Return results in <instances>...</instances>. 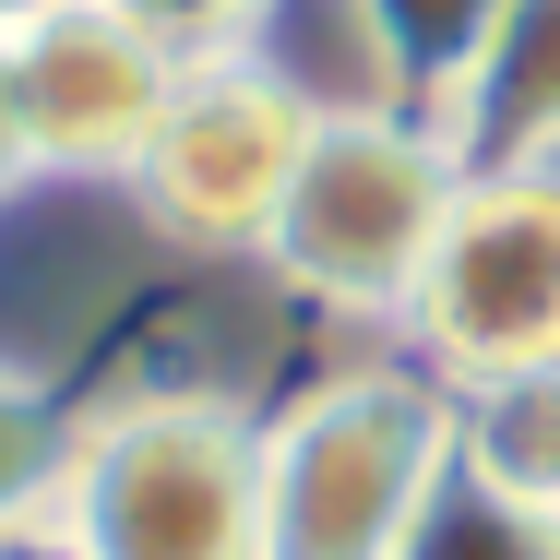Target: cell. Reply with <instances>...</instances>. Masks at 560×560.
<instances>
[{"label":"cell","instance_id":"1","mask_svg":"<svg viewBox=\"0 0 560 560\" xmlns=\"http://www.w3.org/2000/svg\"><path fill=\"white\" fill-rule=\"evenodd\" d=\"M453 442L465 406L406 346L299 382L262 406V560H406L453 489Z\"/></svg>","mask_w":560,"mask_h":560},{"label":"cell","instance_id":"2","mask_svg":"<svg viewBox=\"0 0 560 560\" xmlns=\"http://www.w3.org/2000/svg\"><path fill=\"white\" fill-rule=\"evenodd\" d=\"M48 525L72 560H262V406L226 382H119L72 406Z\"/></svg>","mask_w":560,"mask_h":560},{"label":"cell","instance_id":"3","mask_svg":"<svg viewBox=\"0 0 560 560\" xmlns=\"http://www.w3.org/2000/svg\"><path fill=\"white\" fill-rule=\"evenodd\" d=\"M453 191H465V155L442 143L430 108H394V96H323V131L287 179V203L262 226V275L275 299L323 311V323H358L370 346H394L430 250L453 226Z\"/></svg>","mask_w":560,"mask_h":560},{"label":"cell","instance_id":"4","mask_svg":"<svg viewBox=\"0 0 560 560\" xmlns=\"http://www.w3.org/2000/svg\"><path fill=\"white\" fill-rule=\"evenodd\" d=\"M311 131H323V84H299L287 60H262V48L191 60L143 167L119 179V203L167 262H262V226L287 203Z\"/></svg>","mask_w":560,"mask_h":560},{"label":"cell","instance_id":"5","mask_svg":"<svg viewBox=\"0 0 560 560\" xmlns=\"http://www.w3.org/2000/svg\"><path fill=\"white\" fill-rule=\"evenodd\" d=\"M394 346L442 394L560 370V167L453 191V226L418 275V299H406V323H394Z\"/></svg>","mask_w":560,"mask_h":560},{"label":"cell","instance_id":"6","mask_svg":"<svg viewBox=\"0 0 560 560\" xmlns=\"http://www.w3.org/2000/svg\"><path fill=\"white\" fill-rule=\"evenodd\" d=\"M179 48L131 24L119 0H60L24 36H0V108H12V179L36 191H119L179 96Z\"/></svg>","mask_w":560,"mask_h":560},{"label":"cell","instance_id":"7","mask_svg":"<svg viewBox=\"0 0 560 560\" xmlns=\"http://www.w3.org/2000/svg\"><path fill=\"white\" fill-rule=\"evenodd\" d=\"M442 143L465 155V179H525V167H560V0H501L489 48L453 72Z\"/></svg>","mask_w":560,"mask_h":560},{"label":"cell","instance_id":"8","mask_svg":"<svg viewBox=\"0 0 560 560\" xmlns=\"http://www.w3.org/2000/svg\"><path fill=\"white\" fill-rule=\"evenodd\" d=\"M346 12H358V48H370V96H394V108H442L453 72L501 24V0H346Z\"/></svg>","mask_w":560,"mask_h":560},{"label":"cell","instance_id":"9","mask_svg":"<svg viewBox=\"0 0 560 560\" xmlns=\"http://www.w3.org/2000/svg\"><path fill=\"white\" fill-rule=\"evenodd\" d=\"M465 406V442L453 465L489 477L501 501H537L560 513V370H525V382H489V394H453Z\"/></svg>","mask_w":560,"mask_h":560},{"label":"cell","instance_id":"10","mask_svg":"<svg viewBox=\"0 0 560 560\" xmlns=\"http://www.w3.org/2000/svg\"><path fill=\"white\" fill-rule=\"evenodd\" d=\"M406 560H560V513L501 501L489 477L453 465V489L430 501V525H418V549H406Z\"/></svg>","mask_w":560,"mask_h":560},{"label":"cell","instance_id":"11","mask_svg":"<svg viewBox=\"0 0 560 560\" xmlns=\"http://www.w3.org/2000/svg\"><path fill=\"white\" fill-rule=\"evenodd\" d=\"M60 453H72V406L24 370H0V525H36L48 489H60Z\"/></svg>","mask_w":560,"mask_h":560},{"label":"cell","instance_id":"12","mask_svg":"<svg viewBox=\"0 0 560 560\" xmlns=\"http://www.w3.org/2000/svg\"><path fill=\"white\" fill-rule=\"evenodd\" d=\"M131 24H155L179 60H226V48H262L275 0H119Z\"/></svg>","mask_w":560,"mask_h":560},{"label":"cell","instance_id":"13","mask_svg":"<svg viewBox=\"0 0 560 560\" xmlns=\"http://www.w3.org/2000/svg\"><path fill=\"white\" fill-rule=\"evenodd\" d=\"M0 560H72V537L36 513V525H0Z\"/></svg>","mask_w":560,"mask_h":560},{"label":"cell","instance_id":"14","mask_svg":"<svg viewBox=\"0 0 560 560\" xmlns=\"http://www.w3.org/2000/svg\"><path fill=\"white\" fill-rule=\"evenodd\" d=\"M36 12H60V0H0V36H24Z\"/></svg>","mask_w":560,"mask_h":560},{"label":"cell","instance_id":"15","mask_svg":"<svg viewBox=\"0 0 560 560\" xmlns=\"http://www.w3.org/2000/svg\"><path fill=\"white\" fill-rule=\"evenodd\" d=\"M0 179H12V108H0ZM12 191H24V179H12Z\"/></svg>","mask_w":560,"mask_h":560},{"label":"cell","instance_id":"16","mask_svg":"<svg viewBox=\"0 0 560 560\" xmlns=\"http://www.w3.org/2000/svg\"><path fill=\"white\" fill-rule=\"evenodd\" d=\"M0 203H12V179H0Z\"/></svg>","mask_w":560,"mask_h":560}]
</instances>
